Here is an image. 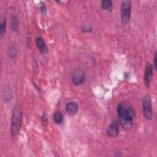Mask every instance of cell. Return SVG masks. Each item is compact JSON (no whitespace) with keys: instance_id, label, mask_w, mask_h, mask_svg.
Returning a JSON list of instances; mask_svg holds the SVG:
<instances>
[{"instance_id":"obj_1","label":"cell","mask_w":157,"mask_h":157,"mask_svg":"<svg viewBox=\"0 0 157 157\" xmlns=\"http://www.w3.org/2000/svg\"><path fill=\"white\" fill-rule=\"evenodd\" d=\"M117 112L118 122L121 126L126 130L131 129L136 117V113L132 105L128 102H121L117 105Z\"/></svg>"},{"instance_id":"obj_2","label":"cell","mask_w":157,"mask_h":157,"mask_svg":"<svg viewBox=\"0 0 157 157\" xmlns=\"http://www.w3.org/2000/svg\"><path fill=\"white\" fill-rule=\"evenodd\" d=\"M23 120V108L20 104H17L12 110L11 118V136L16 137L20 133Z\"/></svg>"},{"instance_id":"obj_3","label":"cell","mask_w":157,"mask_h":157,"mask_svg":"<svg viewBox=\"0 0 157 157\" xmlns=\"http://www.w3.org/2000/svg\"><path fill=\"white\" fill-rule=\"evenodd\" d=\"M131 2L128 0L121 1L120 4V18L123 24H127L131 18Z\"/></svg>"},{"instance_id":"obj_4","label":"cell","mask_w":157,"mask_h":157,"mask_svg":"<svg viewBox=\"0 0 157 157\" xmlns=\"http://www.w3.org/2000/svg\"><path fill=\"white\" fill-rule=\"evenodd\" d=\"M143 115L146 120H150L153 118V110L151 98L148 94H145L142 99Z\"/></svg>"},{"instance_id":"obj_5","label":"cell","mask_w":157,"mask_h":157,"mask_svg":"<svg viewBox=\"0 0 157 157\" xmlns=\"http://www.w3.org/2000/svg\"><path fill=\"white\" fill-rule=\"evenodd\" d=\"M85 72L80 69H75L74 71L72 76V82L73 84L75 86H80L85 82Z\"/></svg>"},{"instance_id":"obj_6","label":"cell","mask_w":157,"mask_h":157,"mask_svg":"<svg viewBox=\"0 0 157 157\" xmlns=\"http://www.w3.org/2000/svg\"><path fill=\"white\" fill-rule=\"evenodd\" d=\"M119 134V123L117 121L113 120L107 127L106 134L109 137H115Z\"/></svg>"},{"instance_id":"obj_7","label":"cell","mask_w":157,"mask_h":157,"mask_svg":"<svg viewBox=\"0 0 157 157\" xmlns=\"http://www.w3.org/2000/svg\"><path fill=\"white\" fill-rule=\"evenodd\" d=\"M153 75V67L151 64H148L146 66L144 72V83L147 88L150 86L151 80Z\"/></svg>"},{"instance_id":"obj_8","label":"cell","mask_w":157,"mask_h":157,"mask_svg":"<svg viewBox=\"0 0 157 157\" xmlns=\"http://www.w3.org/2000/svg\"><path fill=\"white\" fill-rule=\"evenodd\" d=\"M65 109L68 115L70 116H75L78 112V106L75 101H72L66 104Z\"/></svg>"},{"instance_id":"obj_9","label":"cell","mask_w":157,"mask_h":157,"mask_svg":"<svg viewBox=\"0 0 157 157\" xmlns=\"http://www.w3.org/2000/svg\"><path fill=\"white\" fill-rule=\"evenodd\" d=\"M36 43L37 47L39 52L42 54H47L48 52V47L44 42V39L41 37H37L36 39Z\"/></svg>"},{"instance_id":"obj_10","label":"cell","mask_w":157,"mask_h":157,"mask_svg":"<svg viewBox=\"0 0 157 157\" xmlns=\"http://www.w3.org/2000/svg\"><path fill=\"white\" fill-rule=\"evenodd\" d=\"M17 48L15 43L9 44L8 48V55L12 61H15L17 58Z\"/></svg>"},{"instance_id":"obj_11","label":"cell","mask_w":157,"mask_h":157,"mask_svg":"<svg viewBox=\"0 0 157 157\" xmlns=\"http://www.w3.org/2000/svg\"><path fill=\"white\" fill-rule=\"evenodd\" d=\"M19 23L17 17L15 15H12L10 17V28L12 31H17L18 26H19Z\"/></svg>"},{"instance_id":"obj_12","label":"cell","mask_w":157,"mask_h":157,"mask_svg":"<svg viewBox=\"0 0 157 157\" xmlns=\"http://www.w3.org/2000/svg\"><path fill=\"white\" fill-rule=\"evenodd\" d=\"M113 8L112 1L110 0H102L101 1V9L104 10L112 12Z\"/></svg>"},{"instance_id":"obj_13","label":"cell","mask_w":157,"mask_h":157,"mask_svg":"<svg viewBox=\"0 0 157 157\" xmlns=\"http://www.w3.org/2000/svg\"><path fill=\"white\" fill-rule=\"evenodd\" d=\"M0 37L2 38L6 32V20L4 16H2L1 18V23H0Z\"/></svg>"},{"instance_id":"obj_14","label":"cell","mask_w":157,"mask_h":157,"mask_svg":"<svg viewBox=\"0 0 157 157\" xmlns=\"http://www.w3.org/2000/svg\"><path fill=\"white\" fill-rule=\"evenodd\" d=\"M53 120L56 124H61L63 121V116L62 113L60 112H56L53 115Z\"/></svg>"},{"instance_id":"obj_15","label":"cell","mask_w":157,"mask_h":157,"mask_svg":"<svg viewBox=\"0 0 157 157\" xmlns=\"http://www.w3.org/2000/svg\"><path fill=\"white\" fill-rule=\"evenodd\" d=\"M38 8L42 14L45 15L47 13V7L43 2H40L38 4Z\"/></svg>"},{"instance_id":"obj_16","label":"cell","mask_w":157,"mask_h":157,"mask_svg":"<svg viewBox=\"0 0 157 157\" xmlns=\"http://www.w3.org/2000/svg\"><path fill=\"white\" fill-rule=\"evenodd\" d=\"M82 31L84 33H91L93 31V28L91 26L88 25H85L82 28Z\"/></svg>"},{"instance_id":"obj_17","label":"cell","mask_w":157,"mask_h":157,"mask_svg":"<svg viewBox=\"0 0 157 157\" xmlns=\"http://www.w3.org/2000/svg\"><path fill=\"white\" fill-rule=\"evenodd\" d=\"M42 123L44 126H47L48 124V117L45 112L43 113V115L42 117Z\"/></svg>"},{"instance_id":"obj_18","label":"cell","mask_w":157,"mask_h":157,"mask_svg":"<svg viewBox=\"0 0 157 157\" xmlns=\"http://www.w3.org/2000/svg\"><path fill=\"white\" fill-rule=\"evenodd\" d=\"M153 69L156 70L157 68V52H155V55H154V61H153Z\"/></svg>"}]
</instances>
